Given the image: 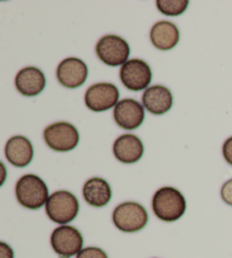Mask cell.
I'll use <instances>...</instances> for the list:
<instances>
[{
  "mask_svg": "<svg viewBox=\"0 0 232 258\" xmlns=\"http://www.w3.org/2000/svg\"><path fill=\"white\" fill-rule=\"evenodd\" d=\"M152 208L158 219L164 222H175L185 214L186 199L178 189L163 186L154 194Z\"/></svg>",
  "mask_w": 232,
  "mask_h": 258,
  "instance_id": "obj_1",
  "label": "cell"
},
{
  "mask_svg": "<svg viewBox=\"0 0 232 258\" xmlns=\"http://www.w3.org/2000/svg\"><path fill=\"white\" fill-rule=\"evenodd\" d=\"M15 194L19 203L29 210H39L50 197L46 182L34 174L22 176L16 183Z\"/></svg>",
  "mask_w": 232,
  "mask_h": 258,
  "instance_id": "obj_2",
  "label": "cell"
},
{
  "mask_svg": "<svg viewBox=\"0 0 232 258\" xmlns=\"http://www.w3.org/2000/svg\"><path fill=\"white\" fill-rule=\"evenodd\" d=\"M79 212V203L69 191L59 190L49 197L46 213L49 219L57 224H68L75 220Z\"/></svg>",
  "mask_w": 232,
  "mask_h": 258,
  "instance_id": "obj_3",
  "label": "cell"
},
{
  "mask_svg": "<svg viewBox=\"0 0 232 258\" xmlns=\"http://www.w3.org/2000/svg\"><path fill=\"white\" fill-rule=\"evenodd\" d=\"M112 221L118 230L126 233H134L145 228L149 222V215L141 204L126 202L114 208Z\"/></svg>",
  "mask_w": 232,
  "mask_h": 258,
  "instance_id": "obj_4",
  "label": "cell"
},
{
  "mask_svg": "<svg viewBox=\"0 0 232 258\" xmlns=\"http://www.w3.org/2000/svg\"><path fill=\"white\" fill-rule=\"evenodd\" d=\"M50 241L53 251L60 258L77 256L83 250V235L70 225H60L53 230Z\"/></svg>",
  "mask_w": 232,
  "mask_h": 258,
  "instance_id": "obj_5",
  "label": "cell"
},
{
  "mask_svg": "<svg viewBox=\"0 0 232 258\" xmlns=\"http://www.w3.org/2000/svg\"><path fill=\"white\" fill-rule=\"evenodd\" d=\"M43 137L49 148L61 153L73 150L79 142L77 128L67 122L50 124L44 130Z\"/></svg>",
  "mask_w": 232,
  "mask_h": 258,
  "instance_id": "obj_6",
  "label": "cell"
},
{
  "mask_svg": "<svg viewBox=\"0 0 232 258\" xmlns=\"http://www.w3.org/2000/svg\"><path fill=\"white\" fill-rule=\"evenodd\" d=\"M96 55L100 60L109 66L124 65L128 61L131 48L123 38L114 34L104 35L99 40L95 48Z\"/></svg>",
  "mask_w": 232,
  "mask_h": 258,
  "instance_id": "obj_7",
  "label": "cell"
},
{
  "mask_svg": "<svg viewBox=\"0 0 232 258\" xmlns=\"http://www.w3.org/2000/svg\"><path fill=\"white\" fill-rule=\"evenodd\" d=\"M119 99L118 88L112 83H96L87 89L85 105L93 112H105L115 107Z\"/></svg>",
  "mask_w": 232,
  "mask_h": 258,
  "instance_id": "obj_8",
  "label": "cell"
},
{
  "mask_svg": "<svg viewBox=\"0 0 232 258\" xmlns=\"http://www.w3.org/2000/svg\"><path fill=\"white\" fill-rule=\"evenodd\" d=\"M120 80L129 90L141 91L149 87L152 81L151 68L145 60L131 59L122 66Z\"/></svg>",
  "mask_w": 232,
  "mask_h": 258,
  "instance_id": "obj_9",
  "label": "cell"
},
{
  "mask_svg": "<svg viewBox=\"0 0 232 258\" xmlns=\"http://www.w3.org/2000/svg\"><path fill=\"white\" fill-rule=\"evenodd\" d=\"M115 123L125 130H135L140 127L145 118L144 106L132 98L120 100L113 109Z\"/></svg>",
  "mask_w": 232,
  "mask_h": 258,
  "instance_id": "obj_10",
  "label": "cell"
},
{
  "mask_svg": "<svg viewBox=\"0 0 232 258\" xmlns=\"http://www.w3.org/2000/svg\"><path fill=\"white\" fill-rule=\"evenodd\" d=\"M88 70L82 59L70 57L62 60L57 69V79L61 86L76 89L83 86L87 79Z\"/></svg>",
  "mask_w": 232,
  "mask_h": 258,
  "instance_id": "obj_11",
  "label": "cell"
},
{
  "mask_svg": "<svg viewBox=\"0 0 232 258\" xmlns=\"http://www.w3.org/2000/svg\"><path fill=\"white\" fill-rule=\"evenodd\" d=\"M143 106L153 115H163L171 109L173 97L167 87L153 86L147 88L142 97Z\"/></svg>",
  "mask_w": 232,
  "mask_h": 258,
  "instance_id": "obj_12",
  "label": "cell"
},
{
  "mask_svg": "<svg viewBox=\"0 0 232 258\" xmlns=\"http://www.w3.org/2000/svg\"><path fill=\"white\" fill-rule=\"evenodd\" d=\"M46 77L38 68H25L17 73L15 86L20 93L25 97H35L46 88Z\"/></svg>",
  "mask_w": 232,
  "mask_h": 258,
  "instance_id": "obj_13",
  "label": "cell"
},
{
  "mask_svg": "<svg viewBox=\"0 0 232 258\" xmlns=\"http://www.w3.org/2000/svg\"><path fill=\"white\" fill-rule=\"evenodd\" d=\"M114 157L125 164L140 161L144 154V146L141 139L134 135L120 136L113 144Z\"/></svg>",
  "mask_w": 232,
  "mask_h": 258,
  "instance_id": "obj_14",
  "label": "cell"
},
{
  "mask_svg": "<svg viewBox=\"0 0 232 258\" xmlns=\"http://www.w3.org/2000/svg\"><path fill=\"white\" fill-rule=\"evenodd\" d=\"M5 154L12 165L16 167H25L33 159V146L28 138L15 136L7 141Z\"/></svg>",
  "mask_w": 232,
  "mask_h": 258,
  "instance_id": "obj_15",
  "label": "cell"
},
{
  "mask_svg": "<svg viewBox=\"0 0 232 258\" xmlns=\"http://www.w3.org/2000/svg\"><path fill=\"white\" fill-rule=\"evenodd\" d=\"M150 37L155 48L167 51L177 46L180 39V33L176 24L168 21H161L153 25Z\"/></svg>",
  "mask_w": 232,
  "mask_h": 258,
  "instance_id": "obj_16",
  "label": "cell"
},
{
  "mask_svg": "<svg viewBox=\"0 0 232 258\" xmlns=\"http://www.w3.org/2000/svg\"><path fill=\"white\" fill-rule=\"evenodd\" d=\"M111 186L104 179L92 177L83 186V197L93 207H103L111 200Z\"/></svg>",
  "mask_w": 232,
  "mask_h": 258,
  "instance_id": "obj_17",
  "label": "cell"
},
{
  "mask_svg": "<svg viewBox=\"0 0 232 258\" xmlns=\"http://www.w3.org/2000/svg\"><path fill=\"white\" fill-rule=\"evenodd\" d=\"M189 5L188 0H158V10L167 16H178L184 13Z\"/></svg>",
  "mask_w": 232,
  "mask_h": 258,
  "instance_id": "obj_18",
  "label": "cell"
},
{
  "mask_svg": "<svg viewBox=\"0 0 232 258\" xmlns=\"http://www.w3.org/2000/svg\"><path fill=\"white\" fill-rule=\"evenodd\" d=\"M76 258H109L106 252L97 247L83 248V250L78 253Z\"/></svg>",
  "mask_w": 232,
  "mask_h": 258,
  "instance_id": "obj_19",
  "label": "cell"
},
{
  "mask_svg": "<svg viewBox=\"0 0 232 258\" xmlns=\"http://www.w3.org/2000/svg\"><path fill=\"white\" fill-rule=\"evenodd\" d=\"M221 197L223 202L232 206V179L227 180L224 184L222 185L221 189Z\"/></svg>",
  "mask_w": 232,
  "mask_h": 258,
  "instance_id": "obj_20",
  "label": "cell"
},
{
  "mask_svg": "<svg viewBox=\"0 0 232 258\" xmlns=\"http://www.w3.org/2000/svg\"><path fill=\"white\" fill-rule=\"evenodd\" d=\"M222 153L226 163L230 164L232 166V137L229 138V139H226L224 144H223Z\"/></svg>",
  "mask_w": 232,
  "mask_h": 258,
  "instance_id": "obj_21",
  "label": "cell"
},
{
  "mask_svg": "<svg viewBox=\"0 0 232 258\" xmlns=\"http://www.w3.org/2000/svg\"><path fill=\"white\" fill-rule=\"evenodd\" d=\"M0 258H14V251L6 242H0Z\"/></svg>",
  "mask_w": 232,
  "mask_h": 258,
  "instance_id": "obj_22",
  "label": "cell"
}]
</instances>
